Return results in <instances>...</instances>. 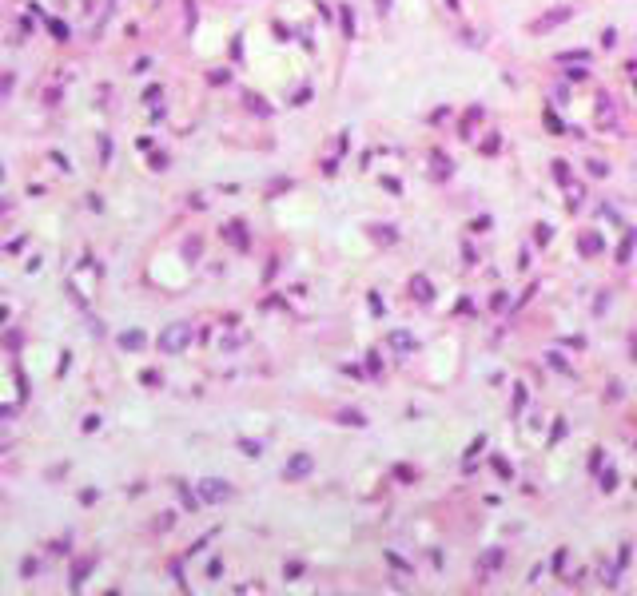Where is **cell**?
<instances>
[{
  "instance_id": "1",
  "label": "cell",
  "mask_w": 637,
  "mask_h": 596,
  "mask_svg": "<svg viewBox=\"0 0 637 596\" xmlns=\"http://www.w3.org/2000/svg\"><path fill=\"white\" fill-rule=\"evenodd\" d=\"M196 493L203 497V501L219 505V501H231V493H235V489H231V485L223 481V477H203V481L196 485Z\"/></svg>"
},
{
  "instance_id": "2",
  "label": "cell",
  "mask_w": 637,
  "mask_h": 596,
  "mask_svg": "<svg viewBox=\"0 0 637 596\" xmlns=\"http://www.w3.org/2000/svg\"><path fill=\"white\" fill-rule=\"evenodd\" d=\"M187 342H191V326H187V322H180V326H167L164 334H160V350H164V354H180Z\"/></svg>"
},
{
  "instance_id": "3",
  "label": "cell",
  "mask_w": 637,
  "mask_h": 596,
  "mask_svg": "<svg viewBox=\"0 0 637 596\" xmlns=\"http://www.w3.org/2000/svg\"><path fill=\"white\" fill-rule=\"evenodd\" d=\"M307 473H311V457H307V453H295V457L287 461V469H283V477H287V481H295V477H307Z\"/></svg>"
},
{
  "instance_id": "4",
  "label": "cell",
  "mask_w": 637,
  "mask_h": 596,
  "mask_svg": "<svg viewBox=\"0 0 637 596\" xmlns=\"http://www.w3.org/2000/svg\"><path fill=\"white\" fill-rule=\"evenodd\" d=\"M410 294L418 298V302H430V294H434V286H430V278H422V274H414V278H410Z\"/></svg>"
},
{
  "instance_id": "5",
  "label": "cell",
  "mask_w": 637,
  "mask_h": 596,
  "mask_svg": "<svg viewBox=\"0 0 637 596\" xmlns=\"http://www.w3.org/2000/svg\"><path fill=\"white\" fill-rule=\"evenodd\" d=\"M558 20H570V8H554L550 16H542V20H534V32H546V28H554Z\"/></svg>"
},
{
  "instance_id": "6",
  "label": "cell",
  "mask_w": 637,
  "mask_h": 596,
  "mask_svg": "<svg viewBox=\"0 0 637 596\" xmlns=\"http://www.w3.org/2000/svg\"><path fill=\"white\" fill-rule=\"evenodd\" d=\"M120 346L123 350H139V346H144V334H139V330H128V334L120 338Z\"/></svg>"
},
{
  "instance_id": "7",
  "label": "cell",
  "mask_w": 637,
  "mask_h": 596,
  "mask_svg": "<svg viewBox=\"0 0 637 596\" xmlns=\"http://www.w3.org/2000/svg\"><path fill=\"white\" fill-rule=\"evenodd\" d=\"M339 421H343V425H355V430H359V425H366V417L355 414V409H343V414H339Z\"/></svg>"
},
{
  "instance_id": "8",
  "label": "cell",
  "mask_w": 637,
  "mask_h": 596,
  "mask_svg": "<svg viewBox=\"0 0 637 596\" xmlns=\"http://www.w3.org/2000/svg\"><path fill=\"white\" fill-rule=\"evenodd\" d=\"M494 469H498L502 477H514V469H510V461H506V457H494Z\"/></svg>"
},
{
  "instance_id": "9",
  "label": "cell",
  "mask_w": 637,
  "mask_h": 596,
  "mask_svg": "<svg viewBox=\"0 0 637 596\" xmlns=\"http://www.w3.org/2000/svg\"><path fill=\"white\" fill-rule=\"evenodd\" d=\"M581 251H601V238L593 235V238H581Z\"/></svg>"
},
{
  "instance_id": "10",
  "label": "cell",
  "mask_w": 637,
  "mask_h": 596,
  "mask_svg": "<svg viewBox=\"0 0 637 596\" xmlns=\"http://www.w3.org/2000/svg\"><path fill=\"white\" fill-rule=\"evenodd\" d=\"M613 481H617L613 473H606V477H601V493H613Z\"/></svg>"
}]
</instances>
